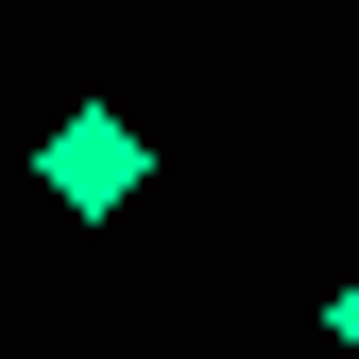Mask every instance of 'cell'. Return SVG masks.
Listing matches in <instances>:
<instances>
[{
  "label": "cell",
  "instance_id": "cell-1",
  "mask_svg": "<svg viewBox=\"0 0 359 359\" xmlns=\"http://www.w3.org/2000/svg\"><path fill=\"white\" fill-rule=\"evenodd\" d=\"M34 189H52L69 222H120V205L154 189V137H137V120H120V103H69L52 137H34Z\"/></svg>",
  "mask_w": 359,
  "mask_h": 359
},
{
  "label": "cell",
  "instance_id": "cell-2",
  "mask_svg": "<svg viewBox=\"0 0 359 359\" xmlns=\"http://www.w3.org/2000/svg\"><path fill=\"white\" fill-rule=\"evenodd\" d=\"M325 342H342V359H359V274H342V291H325Z\"/></svg>",
  "mask_w": 359,
  "mask_h": 359
}]
</instances>
